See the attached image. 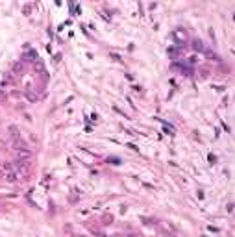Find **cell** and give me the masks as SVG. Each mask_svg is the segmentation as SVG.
<instances>
[{
  "instance_id": "cell-1",
  "label": "cell",
  "mask_w": 235,
  "mask_h": 237,
  "mask_svg": "<svg viewBox=\"0 0 235 237\" xmlns=\"http://www.w3.org/2000/svg\"><path fill=\"white\" fill-rule=\"evenodd\" d=\"M2 178H4L8 183H15V182L19 180V176H17L15 171H4V172H2Z\"/></svg>"
},
{
  "instance_id": "cell-2",
  "label": "cell",
  "mask_w": 235,
  "mask_h": 237,
  "mask_svg": "<svg viewBox=\"0 0 235 237\" xmlns=\"http://www.w3.org/2000/svg\"><path fill=\"white\" fill-rule=\"evenodd\" d=\"M34 71H35L37 74H41V72L44 71V65H43V61H41V59H35V63H34Z\"/></svg>"
},
{
  "instance_id": "cell-3",
  "label": "cell",
  "mask_w": 235,
  "mask_h": 237,
  "mask_svg": "<svg viewBox=\"0 0 235 237\" xmlns=\"http://www.w3.org/2000/svg\"><path fill=\"white\" fill-rule=\"evenodd\" d=\"M9 132H11V137H13V139H19V137H20L19 130H17L15 126H9Z\"/></svg>"
},
{
  "instance_id": "cell-4",
  "label": "cell",
  "mask_w": 235,
  "mask_h": 237,
  "mask_svg": "<svg viewBox=\"0 0 235 237\" xmlns=\"http://www.w3.org/2000/svg\"><path fill=\"white\" fill-rule=\"evenodd\" d=\"M126 237H141V235H133V234H132V235H126Z\"/></svg>"
},
{
  "instance_id": "cell-5",
  "label": "cell",
  "mask_w": 235,
  "mask_h": 237,
  "mask_svg": "<svg viewBox=\"0 0 235 237\" xmlns=\"http://www.w3.org/2000/svg\"><path fill=\"white\" fill-rule=\"evenodd\" d=\"M0 174H2V171H0Z\"/></svg>"
}]
</instances>
